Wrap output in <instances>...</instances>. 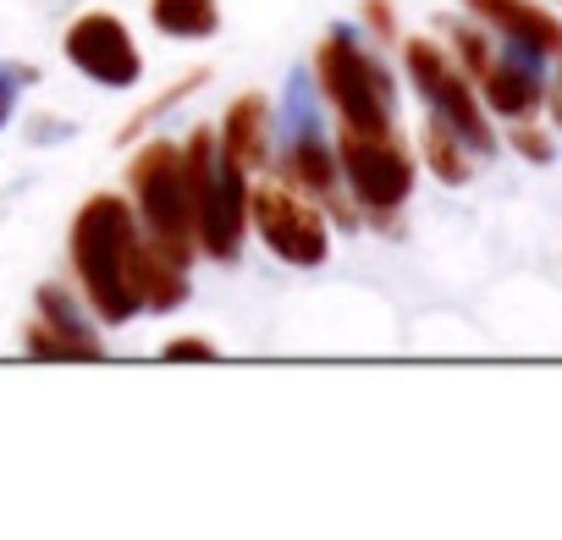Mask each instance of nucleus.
Here are the masks:
<instances>
[{
  "label": "nucleus",
  "mask_w": 562,
  "mask_h": 540,
  "mask_svg": "<svg viewBox=\"0 0 562 540\" xmlns=\"http://www.w3.org/2000/svg\"><path fill=\"white\" fill-rule=\"evenodd\" d=\"M248 221L259 232V243L281 259V265H326L331 254V232H326V215L293 193L288 182H259L248 188Z\"/></svg>",
  "instance_id": "obj_5"
},
{
  "label": "nucleus",
  "mask_w": 562,
  "mask_h": 540,
  "mask_svg": "<svg viewBox=\"0 0 562 540\" xmlns=\"http://www.w3.org/2000/svg\"><path fill=\"white\" fill-rule=\"evenodd\" d=\"M463 7H469L480 23H491V29H496L507 45H518V50H535L540 61L562 56V23H557L551 12L529 7V0H463Z\"/></svg>",
  "instance_id": "obj_10"
},
{
  "label": "nucleus",
  "mask_w": 562,
  "mask_h": 540,
  "mask_svg": "<svg viewBox=\"0 0 562 540\" xmlns=\"http://www.w3.org/2000/svg\"><path fill=\"white\" fill-rule=\"evenodd\" d=\"M199 83H204V72H188V78H182V83H171V89H166V94H160V100H149V105H144V111H138V116H133V122H127V127H122V133H116V144H127V138H138V133H144V127H149V122H155V116H160V111H171V105H177V100H188V94H193V89H199Z\"/></svg>",
  "instance_id": "obj_16"
},
{
  "label": "nucleus",
  "mask_w": 562,
  "mask_h": 540,
  "mask_svg": "<svg viewBox=\"0 0 562 540\" xmlns=\"http://www.w3.org/2000/svg\"><path fill=\"white\" fill-rule=\"evenodd\" d=\"M425 160H430V171H436L441 182H452V188H463V182H469V171H474L469 144H463L441 116H430V127H425Z\"/></svg>",
  "instance_id": "obj_13"
},
{
  "label": "nucleus",
  "mask_w": 562,
  "mask_h": 540,
  "mask_svg": "<svg viewBox=\"0 0 562 540\" xmlns=\"http://www.w3.org/2000/svg\"><path fill=\"white\" fill-rule=\"evenodd\" d=\"M127 182H133V204H138V215H144V226H149L144 237H149L166 259L188 265V254H193V199H188L182 149H171L166 138L144 144L138 160L127 166Z\"/></svg>",
  "instance_id": "obj_3"
},
{
  "label": "nucleus",
  "mask_w": 562,
  "mask_h": 540,
  "mask_svg": "<svg viewBox=\"0 0 562 540\" xmlns=\"http://www.w3.org/2000/svg\"><path fill=\"white\" fill-rule=\"evenodd\" d=\"M337 160L348 171L353 199L370 210V221L392 226L397 204L414 193V160L397 144V133H353V127H342V155Z\"/></svg>",
  "instance_id": "obj_6"
},
{
  "label": "nucleus",
  "mask_w": 562,
  "mask_h": 540,
  "mask_svg": "<svg viewBox=\"0 0 562 540\" xmlns=\"http://www.w3.org/2000/svg\"><path fill=\"white\" fill-rule=\"evenodd\" d=\"M221 149L243 166V171H259L265 160H270V111H265V100L259 94H243V100H232V111H226V122H221Z\"/></svg>",
  "instance_id": "obj_11"
},
{
  "label": "nucleus",
  "mask_w": 562,
  "mask_h": 540,
  "mask_svg": "<svg viewBox=\"0 0 562 540\" xmlns=\"http://www.w3.org/2000/svg\"><path fill=\"white\" fill-rule=\"evenodd\" d=\"M61 50H67V61H72L83 78H94L100 89H133V83L144 78V56H138L133 34H127L111 12H83V18L67 29Z\"/></svg>",
  "instance_id": "obj_8"
},
{
  "label": "nucleus",
  "mask_w": 562,
  "mask_h": 540,
  "mask_svg": "<svg viewBox=\"0 0 562 540\" xmlns=\"http://www.w3.org/2000/svg\"><path fill=\"white\" fill-rule=\"evenodd\" d=\"M551 111H557V122H562V83H557V100H551Z\"/></svg>",
  "instance_id": "obj_22"
},
{
  "label": "nucleus",
  "mask_w": 562,
  "mask_h": 540,
  "mask_svg": "<svg viewBox=\"0 0 562 540\" xmlns=\"http://www.w3.org/2000/svg\"><path fill=\"white\" fill-rule=\"evenodd\" d=\"M364 12H370V29L381 40H392V7H386V0H364Z\"/></svg>",
  "instance_id": "obj_21"
},
{
  "label": "nucleus",
  "mask_w": 562,
  "mask_h": 540,
  "mask_svg": "<svg viewBox=\"0 0 562 540\" xmlns=\"http://www.w3.org/2000/svg\"><path fill=\"white\" fill-rule=\"evenodd\" d=\"M23 348L34 359H105V348H89V342H78V337H67V331H56L45 320L23 331Z\"/></svg>",
  "instance_id": "obj_14"
},
{
  "label": "nucleus",
  "mask_w": 562,
  "mask_h": 540,
  "mask_svg": "<svg viewBox=\"0 0 562 540\" xmlns=\"http://www.w3.org/2000/svg\"><path fill=\"white\" fill-rule=\"evenodd\" d=\"M23 83H40V72H34V67H7V61H0V127L12 122L18 89H23Z\"/></svg>",
  "instance_id": "obj_17"
},
{
  "label": "nucleus",
  "mask_w": 562,
  "mask_h": 540,
  "mask_svg": "<svg viewBox=\"0 0 562 540\" xmlns=\"http://www.w3.org/2000/svg\"><path fill=\"white\" fill-rule=\"evenodd\" d=\"M160 359H166V364H182V359H204V364H215V342H204V337H171V342L160 348Z\"/></svg>",
  "instance_id": "obj_18"
},
{
  "label": "nucleus",
  "mask_w": 562,
  "mask_h": 540,
  "mask_svg": "<svg viewBox=\"0 0 562 540\" xmlns=\"http://www.w3.org/2000/svg\"><path fill=\"white\" fill-rule=\"evenodd\" d=\"M188 199H193V248L232 265L248 237V171L221 149L215 127H199L182 149Z\"/></svg>",
  "instance_id": "obj_2"
},
{
  "label": "nucleus",
  "mask_w": 562,
  "mask_h": 540,
  "mask_svg": "<svg viewBox=\"0 0 562 540\" xmlns=\"http://www.w3.org/2000/svg\"><path fill=\"white\" fill-rule=\"evenodd\" d=\"M40 315H45V326H56V331H67V337H78V342L100 348V337L83 326V315L72 310V299H67L61 288H45V293H40Z\"/></svg>",
  "instance_id": "obj_15"
},
{
  "label": "nucleus",
  "mask_w": 562,
  "mask_h": 540,
  "mask_svg": "<svg viewBox=\"0 0 562 540\" xmlns=\"http://www.w3.org/2000/svg\"><path fill=\"white\" fill-rule=\"evenodd\" d=\"M315 78H321L326 100L342 111V127H353V133H392V78L348 29L326 34V45L315 56Z\"/></svg>",
  "instance_id": "obj_4"
},
{
  "label": "nucleus",
  "mask_w": 562,
  "mask_h": 540,
  "mask_svg": "<svg viewBox=\"0 0 562 540\" xmlns=\"http://www.w3.org/2000/svg\"><path fill=\"white\" fill-rule=\"evenodd\" d=\"M144 254H149V243H144L127 199L94 193L72 215V270L105 326H122L144 310Z\"/></svg>",
  "instance_id": "obj_1"
},
{
  "label": "nucleus",
  "mask_w": 562,
  "mask_h": 540,
  "mask_svg": "<svg viewBox=\"0 0 562 540\" xmlns=\"http://www.w3.org/2000/svg\"><path fill=\"white\" fill-rule=\"evenodd\" d=\"M149 23L166 40H210L221 29L215 0H149Z\"/></svg>",
  "instance_id": "obj_12"
},
{
  "label": "nucleus",
  "mask_w": 562,
  "mask_h": 540,
  "mask_svg": "<svg viewBox=\"0 0 562 540\" xmlns=\"http://www.w3.org/2000/svg\"><path fill=\"white\" fill-rule=\"evenodd\" d=\"M513 144H518V155H529V160H551V144H546L540 133H529V127H518Z\"/></svg>",
  "instance_id": "obj_20"
},
{
  "label": "nucleus",
  "mask_w": 562,
  "mask_h": 540,
  "mask_svg": "<svg viewBox=\"0 0 562 540\" xmlns=\"http://www.w3.org/2000/svg\"><path fill=\"white\" fill-rule=\"evenodd\" d=\"M452 45L463 50V67H469V72H480V67L491 61V45H485L474 29H452Z\"/></svg>",
  "instance_id": "obj_19"
},
{
  "label": "nucleus",
  "mask_w": 562,
  "mask_h": 540,
  "mask_svg": "<svg viewBox=\"0 0 562 540\" xmlns=\"http://www.w3.org/2000/svg\"><path fill=\"white\" fill-rule=\"evenodd\" d=\"M403 61H408V78H414V89L430 100V116H441L463 144H469V155H491L496 149V138H491V122H485V111H480V100L469 94V83L452 72V61L430 45V40H408L403 45Z\"/></svg>",
  "instance_id": "obj_7"
},
{
  "label": "nucleus",
  "mask_w": 562,
  "mask_h": 540,
  "mask_svg": "<svg viewBox=\"0 0 562 540\" xmlns=\"http://www.w3.org/2000/svg\"><path fill=\"white\" fill-rule=\"evenodd\" d=\"M540 56L535 50H518V45H507L502 50V61L491 56L474 78L485 83V105L496 111V116H513V122H529L540 105H546V89H540Z\"/></svg>",
  "instance_id": "obj_9"
}]
</instances>
